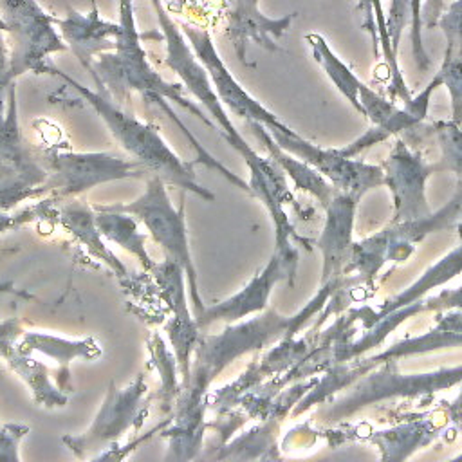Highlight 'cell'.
<instances>
[{
    "instance_id": "cell-26",
    "label": "cell",
    "mask_w": 462,
    "mask_h": 462,
    "mask_svg": "<svg viewBox=\"0 0 462 462\" xmlns=\"http://www.w3.org/2000/svg\"><path fill=\"white\" fill-rule=\"evenodd\" d=\"M94 211H96V222L103 238L106 242L119 245L132 256H135L143 271L152 273L157 262L148 253L146 235L141 233L139 229L141 222L134 215L119 209H112L106 204L94 206Z\"/></svg>"
},
{
    "instance_id": "cell-37",
    "label": "cell",
    "mask_w": 462,
    "mask_h": 462,
    "mask_svg": "<svg viewBox=\"0 0 462 462\" xmlns=\"http://www.w3.org/2000/svg\"><path fill=\"white\" fill-rule=\"evenodd\" d=\"M31 220H34V213H32L31 206L23 208L18 213H11V211H7V209H4L0 206V235L5 233V231L16 229V227H20V226H23V224H27Z\"/></svg>"
},
{
    "instance_id": "cell-29",
    "label": "cell",
    "mask_w": 462,
    "mask_h": 462,
    "mask_svg": "<svg viewBox=\"0 0 462 462\" xmlns=\"http://www.w3.org/2000/svg\"><path fill=\"white\" fill-rule=\"evenodd\" d=\"M305 42L309 43L314 60L321 65L327 78L334 83V87L346 97V101L359 112V87L361 79L332 52L327 40L318 32L305 34Z\"/></svg>"
},
{
    "instance_id": "cell-9",
    "label": "cell",
    "mask_w": 462,
    "mask_h": 462,
    "mask_svg": "<svg viewBox=\"0 0 462 462\" xmlns=\"http://www.w3.org/2000/svg\"><path fill=\"white\" fill-rule=\"evenodd\" d=\"M49 177L43 197H78L99 184L148 179V171L134 159L112 152H52L43 159Z\"/></svg>"
},
{
    "instance_id": "cell-1",
    "label": "cell",
    "mask_w": 462,
    "mask_h": 462,
    "mask_svg": "<svg viewBox=\"0 0 462 462\" xmlns=\"http://www.w3.org/2000/svg\"><path fill=\"white\" fill-rule=\"evenodd\" d=\"M345 278L346 274L321 283L316 296L292 316H282L267 307L254 314V318L226 323L224 330L218 334H200L191 357L189 375L180 384L173 419H170V428L162 431L170 446L168 458L189 460L202 449L208 424V388L217 375L238 357L296 336L309 321L319 316Z\"/></svg>"
},
{
    "instance_id": "cell-39",
    "label": "cell",
    "mask_w": 462,
    "mask_h": 462,
    "mask_svg": "<svg viewBox=\"0 0 462 462\" xmlns=\"http://www.w3.org/2000/svg\"><path fill=\"white\" fill-rule=\"evenodd\" d=\"M0 292H11V294H18V296H23V298L31 300V296H29V294H25V292H20V291L13 289V285H9V283H0Z\"/></svg>"
},
{
    "instance_id": "cell-17",
    "label": "cell",
    "mask_w": 462,
    "mask_h": 462,
    "mask_svg": "<svg viewBox=\"0 0 462 462\" xmlns=\"http://www.w3.org/2000/svg\"><path fill=\"white\" fill-rule=\"evenodd\" d=\"M34 220L43 218L49 220L54 226L63 227L69 231L81 245L88 249L90 254H94L97 260H101L108 269L121 280H128V271L125 263L106 247V240L103 238L97 222H96V211L88 204L76 200L72 197L69 199H54V197H43L34 200L32 204Z\"/></svg>"
},
{
    "instance_id": "cell-2",
    "label": "cell",
    "mask_w": 462,
    "mask_h": 462,
    "mask_svg": "<svg viewBox=\"0 0 462 462\" xmlns=\"http://www.w3.org/2000/svg\"><path fill=\"white\" fill-rule=\"evenodd\" d=\"M117 9L119 29L116 36V47L99 54L90 70L97 90L108 94L119 105L126 101L134 92L141 94L146 103L168 99L175 105H180L206 126L218 130L206 110H202L186 96L182 83L164 79L152 67V61L148 60V54L141 43L143 36L135 25L132 0H117Z\"/></svg>"
},
{
    "instance_id": "cell-36",
    "label": "cell",
    "mask_w": 462,
    "mask_h": 462,
    "mask_svg": "<svg viewBox=\"0 0 462 462\" xmlns=\"http://www.w3.org/2000/svg\"><path fill=\"white\" fill-rule=\"evenodd\" d=\"M424 310H435L442 312L448 309H460L462 310V285L455 289H442L439 294L422 298Z\"/></svg>"
},
{
    "instance_id": "cell-28",
    "label": "cell",
    "mask_w": 462,
    "mask_h": 462,
    "mask_svg": "<svg viewBox=\"0 0 462 462\" xmlns=\"http://www.w3.org/2000/svg\"><path fill=\"white\" fill-rule=\"evenodd\" d=\"M278 419H263L262 424L229 439L226 444L217 448L211 458H229V460H247V458H269V449L276 448Z\"/></svg>"
},
{
    "instance_id": "cell-4",
    "label": "cell",
    "mask_w": 462,
    "mask_h": 462,
    "mask_svg": "<svg viewBox=\"0 0 462 462\" xmlns=\"http://www.w3.org/2000/svg\"><path fill=\"white\" fill-rule=\"evenodd\" d=\"M159 22V29L164 40V65L177 74L182 87L204 106L206 114L217 125L220 135L242 155L247 170L263 161V155L253 150V146L242 137L233 121L229 119L224 103L217 96L209 74L202 61L197 58L191 43L182 32L180 25L168 14L162 0H150Z\"/></svg>"
},
{
    "instance_id": "cell-23",
    "label": "cell",
    "mask_w": 462,
    "mask_h": 462,
    "mask_svg": "<svg viewBox=\"0 0 462 462\" xmlns=\"http://www.w3.org/2000/svg\"><path fill=\"white\" fill-rule=\"evenodd\" d=\"M457 227H458L460 244L449 254H446L435 265H431L415 283H411L408 289H404L395 298H392L386 303H383L377 310L370 309V307L359 309V319L363 321L365 328L372 327L384 314L393 312V310H397V309H401L404 305H410V303L424 298V294H428L431 289H435L439 285H444L446 282L453 280L458 273H462V222Z\"/></svg>"
},
{
    "instance_id": "cell-25",
    "label": "cell",
    "mask_w": 462,
    "mask_h": 462,
    "mask_svg": "<svg viewBox=\"0 0 462 462\" xmlns=\"http://www.w3.org/2000/svg\"><path fill=\"white\" fill-rule=\"evenodd\" d=\"M247 125H249V128L253 130L254 137L263 144V148L267 150V153L280 164V168L285 171V175L294 182V186H296L298 189L307 191V193H310L312 197H316L323 208L332 200L336 189H334V186H332L316 168H312V166L307 164L305 161L298 159L296 155L285 152V150L273 139V135L269 134V130H267L262 123L249 121Z\"/></svg>"
},
{
    "instance_id": "cell-31",
    "label": "cell",
    "mask_w": 462,
    "mask_h": 462,
    "mask_svg": "<svg viewBox=\"0 0 462 462\" xmlns=\"http://www.w3.org/2000/svg\"><path fill=\"white\" fill-rule=\"evenodd\" d=\"M390 36L393 49H399L402 29L408 22H411V49L415 63L420 70L430 69V56L424 51L420 27H422V0H392L390 14H386Z\"/></svg>"
},
{
    "instance_id": "cell-21",
    "label": "cell",
    "mask_w": 462,
    "mask_h": 462,
    "mask_svg": "<svg viewBox=\"0 0 462 462\" xmlns=\"http://www.w3.org/2000/svg\"><path fill=\"white\" fill-rule=\"evenodd\" d=\"M56 25L67 47L88 72L99 54L116 47L119 23L101 18L96 7L88 13L69 9L63 18H56Z\"/></svg>"
},
{
    "instance_id": "cell-19",
    "label": "cell",
    "mask_w": 462,
    "mask_h": 462,
    "mask_svg": "<svg viewBox=\"0 0 462 462\" xmlns=\"http://www.w3.org/2000/svg\"><path fill=\"white\" fill-rule=\"evenodd\" d=\"M23 330L18 318L0 319V359L27 384L36 404L49 410L63 408L67 404V393L51 381V368L18 346Z\"/></svg>"
},
{
    "instance_id": "cell-22",
    "label": "cell",
    "mask_w": 462,
    "mask_h": 462,
    "mask_svg": "<svg viewBox=\"0 0 462 462\" xmlns=\"http://www.w3.org/2000/svg\"><path fill=\"white\" fill-rule=\"evenodd\" d=\"M18 346L27 354H42L52 359L58 365L56 384L65 393L72 390L70 374H69L70 363L76 359L94 361L103 354L101 345L92 336L65 337L60 334L43 332V330H23V334L18 339Z\"/></svg>"
},
{
    "instance_id": "cell-20",
    "label": "cell",
    "mask_w": 462,
    "mask_h": 462,
    "mask_svg": "<svg viewBox=\"0 0 462 462\" xmlns=\"http://www.w3.org/2000/svg\"><path fill=\"white\" fill-rule=\"evenodd\" d=\"M361 195L348 191H336L332 200L325 206L327 218L321 236L316 240L323 256L321 283L345 276V267L352 251V227L356 208Z\"/></svg>"
},
{
    "instance_id": "cell-33",
    "label": "cell",
    "mask_w": 462,
    "mask_h": 462,
    "mask_svg": "<svg viewBox=\"0 0 462 462\" xmlns=\"http://www.w3.org/2000/svg\"><path fill=\"white\" fill-rule=\"evenodd\" d=\"M431 135H435L440 148V170L453 171L462 184V125L449 121H437L430 126Z\"/></svg>"
},
{
    "instance_id": "cell-10",
    "label": "cell",
    "mask_w": 462,
    "mask_h": 462,
    "mask_svg": "<svg viewBox=\"0 0 462 462\" xmlns=\"http://www.w3.org/2000/svg\"><path fill=\"white\" fill-rule=\"evenodd\" d=\"M458 383H462V365L428 374H399L395 359H390L381 363L377 370H370L368 375L359 377L356 384H350V393L339 399L327 417L337 420L379 401L435 393Z\"/></svg>"
},
{
    "instance_id": "cell-18",
    "label": "cell",
    "mask_w": 462,
    "mask_h": 462,
    "mask_svg": "<svg viewBox=\"0 0 462 462\" xmlns=\"http://www.w3.org/2000/svg\"><path fill=\"white\" fill-rule=\"evenodd\" d=\"M218 4L226 20V36L242 63H247V47L251 43L265 51H280L276 42L294 20V14L269 18L260 11V0H218Z\"/></svg>"
},
{
    "instance_id": "cell-8",
    "label": "cell",
    "mask_w": 462,
    "mask_h": 462,
    "mask_svg": "<svg viewBox=\"0 0 462 462\" xmlns=\"http://www.w3.org/2000/svg\"><path fill=\"white\" fill-rule=\"evenodd\" d=\"M0 18L9 42L13 81L27 72L47 74L49 58L69 49L56 18L38 0H0Z\"/></svg>"
},
{
    "instance_id": "cell-24",
    "label": "cell",
    "mask_w": 462,
    "mask_h": 462,
    "mask_svg": "<svg viewBox=\"0 0 462 462\" xmlns=\"http://www.w3.org/2000/svg\"><path fill=\"white\" fill-rule=\"evenodd\" d=\"M437 25L446 38L439 74L451 96V119L462 125V0H453L442 9Z\"/></svg>"
},
{
    "instance_id": "cell-34",
    "label": "cell",
    "mask_w": 462,
    "mask_h": 462,
    "mask_svg": "<svg viewBox=\"0 0 462 462\" xmlns=\"http://www.w3.org/2000/svg\"><path fill=\"white\" fill-rule=\"evenodd\" d=\"M27 433V424L0 420V460L20 462V444Z\"/></svg>"
},
{
    "instance_id": "cell-6",
    "label": "cell",
    "mask_w": 462,
    "mask_h": 462,
    "mask_svg": "<svg viewBox=\"0 0 462 462\" xmlns=\"http://www.w3.org/2000/svg\"><path fill=\"white\" fill-rule=\"evenodd\" d=\"M168 184L155 175L146 179L144 191L128 204H108L112 209H119L134 215L148 231L152 240L162 249L168 260L175 262L186 273L188 292L193 305L195 318L204 310V303L199 291V280L195 271V262L191 256L184 204L175 208L170 195Z\"/></svg>"
},
{
    "instance_id": "cell-13",
    "label": "cell",
    "mask_w": 462,
    "mask_h": 462,
    "mask_svg": "<svg viewBox=\"0 0 462 462\" xmlns=\"http://www.w3.org/2000/svg\"><path fill=\"white\" fill-rule=\"evenodd\" d=\"M182 32L186 34L188 42L191 43L197 58L202 61L206 67L211 85L224 103L226 108L231 110L233 116H238L240 119L256 121L262 123L267 130H278L283 134H294L292 128H289L278 116H274L267 106H263L260 101H256L238 81L236 78L229 72L227 65L220 58L211 34L206 29L195 27L191 23L180 22L179 23Z\"/></svg>"
},
{
    "instance_id": "cell-35",
    "label": "cell",
    "mask_w": 462,
    "mask_h": 462,
    "mask_svg": "<svg viewBox=\"0 0 462 462\" xmlns=\"http://www.w3.org/2000/svg\"><path fill=\"white\" fill-rule=\"evenodd\" d=\"M14 81L11 79V61H9V42L5 38V27L0 23V117L7 108V90Z\"/></svg>"
},
{
    "instance_id": "cell-15",
    "label": "cell",
    "mask_w": 462,
    "mask_h": 462,
    "mask_svg": "<svg viewBox=\"0 0 462 462\" xmlns=\"http://www.w3.org/2000/svg\"><path fill=\"white\" fill-rule=\"evenodd\" d=\"M384 184L393 197L392 222H408L424 218L431 213L426 200V180L439 173L440 164L428 162L419 150H413L404 139H397L388 159L383 162Z\"/></svg>"
},
{
    "instance_id": "cell-3",
    "label": "cell",
    "mask_w": 462,
    "mask_h": 462,
    "mask_svg": "<svg viewBox=\"0 0 462 462\" xmlns=\"http://www.w3.org/2000/svg\"><path fill=\"white\" fill-rule=\"evenodd\" d=\"M60 79L72 87L101 117L108 132L114 135L117 144L128 153L130 159L137 161L146 171L148 177H161L168 186H175L184 193H193L204 200H215V195L204 188L193 171L195 161H182L170 144L162 139L159 128L152 123H144L135 116L128 114L119 103H116L108 94L97 88H87L69 74L61 72L56 67H49Z\"/></svg>"
},
{
    "instance_id": "cell-16",
    "label": "cell",
    "mask_w": 462,
    "mask_h": 462,
    "mask_svg": "<svg viewBox=\"0 0 462 462\" xmlns=\"http://www.w3.org/2000/svg\"><path fill=\"white\" fill-rule=\"evenodd\" d=\"M150 274L155 278L159 289L164 292L166 301L171 309V318L166 321L164 332L175 354L180 377L182 381H186L189 375L191 357H193L197 341L202 334V328L188 305L189 292H188L186 273L182 271L180 265L166 258L164 262H157Z\"/></svg>"
},
{
    "instance_id": "cell-12",
    "label": "cell",
    "mask_w": 462,
    "mask_h": 462,
    "mask_svg": "<svg viewBox=\"0 0 462 462\" xmlns=\"http://www.w3.org/2000/svg\"><path fill=\"white\" fill-rule=\"evenodd\" d=\"M298 267V249L294 244L274 245L271 260L265 267L256 273L238 292L204 307L197 316L200 328H206L213 323H233L254 316L269 307V296L273 287L280 282L294 283Z\"/></svg>"
},
{
    "instance_id": "cell-14",
    "label": "cell",
    "mask_w": 462,
    "mask_h": 462,
    "mask_svg": "<svg viewBox=\"0 0 462 462\" xmlns=\"http://www.w3.org/2000/svg\"><path fill=\"white\" fill-rule=\"evenodd\" d=\"M269 134L285 152L316 168L336 191H348L363 197L368 189L384 184L383 166L346 157L339 148L316 146L303 139L298 132L283 134L278 130H269Z\"/></svg>"
},
{
    "instance_id": "cell-11",
    "label": "cell",
    "mask_w": 462,
    "mask_h": 462,
    "mask_svg": "<svg viewBox=\"0 0 462 462\" xmlns=\"http://www.w3.org/2000/svg\"><path fill=\"white\" fill-rule=\"evenodd\" d=\"M49 171L43 159L25 143L18 125L16 85L7 90V108L0 117V197L14 209L25 200L43 199Z\"/></svg>"
},
{
    "instance_id": "cell-5",
    "label": "cell",
    "mask_w": 462,
    "mask_h": 462,
    "mask_svg": "<svg viewBox=\"0 0 462 462\" xmlns=\"http://www.w3.org/2000/svg\"><path fill=\"white\" fill-rule=\"evenodd\" d=\"M153 395L144 374H137L126 386L119 388L114 381L108 383L105 399L94 415L90 426L83 433L63 435L61 442L81 460H105L116 449L130 430H139L152 406Z\"/></svg>"
},
{
    "instance_id": "cell-27",
    "label": "cell",
    "mask_w": 462,
    "mask_h": 462,
    "mask_svg": "<svg viewBox=\"0 0 462 462\" xmlns=\"http://www.w3.org/2000/svg\"><path fill=\"white\" fill-rule=\"evenodd\" d=\"M359 9L363 13V25L366 31H370L372 40H374V54L377 52V45L383 51V58L388 69V78H390V94L392 97H401L402 103L406 105L411 99V94L406 87V81L401 74L399 63H397V51L393 49L386 14L383 11L381 0H359Z\"/></svg>"
},
{
    "instance_id": "cell-7",
    "label": "cell",
    "mask_w": 462,
    "mask_h": 462,
    "mask_svg": "<svg viewBox=\"0 0 462 462\" xmlns=\"http://www.w3.org/2000/svg\"><path fill=\"white\" fill-rule=\"evenodd\" d=\"M462 222V184L455 195L440 209L431 211L424 218L408 222H390L375 235L352 245L345 274L357 273L365 283H374L377 273L386 262H406L415 251V244L422 242L430 233Z\"/></svg>"
},
{
    "instance_id": "cell-38",
    "label": "cell",
    "mask_w": 462,
    "mask_h": 462,
    "mask_svg": "<svg viewBox=\"0 0 462 462\" xmlns=\"http://www.w3.org/2000/svg\"><path fill=\"white\" fill-rule=\"evenodd\" d=\"M442 9H444V2H442V0H424V5H422V22H424V25H426L428 29L433 27V25H437Z\"/></svg>"
},
{
    "instance_id": "cell-32",
    "label": "cell",
    "mask_w": 462,
    "mask_h": 462,
    "mask_svg": "<svg viewBox=\"0 0 462 462\" xmlns=\"http://www.w3.org/2000/svg\"><path fill=\"white\" fill-rule=\"evenodd\" d=\"M435 437V428H426L420 422L401 426L390 431H379L374 435V442L381 446L383 458H406L417 446L428 444Z\"/></svg>"
},
{
    "instance_id": "cell-30",
    "label": "cell",
    "mask_w": 462,
    "mask_h": 462,
    "mask_svg": "<svg viewBox=\"0 0 462 462\" xmlns=\"http://www.w3.org/2000/svg\"><path fill=\"white\" fill-rule=\"evenodd\" d=\"M148 352H150V361L155 368V372L161 377V390L157 393V399L161 402V410L166 413H173L175 402L180 393V370L175 359V354L171 346L168 348L166 341L159 332H155L150 341H148Z\"/></svg>"
}]
</instances>
